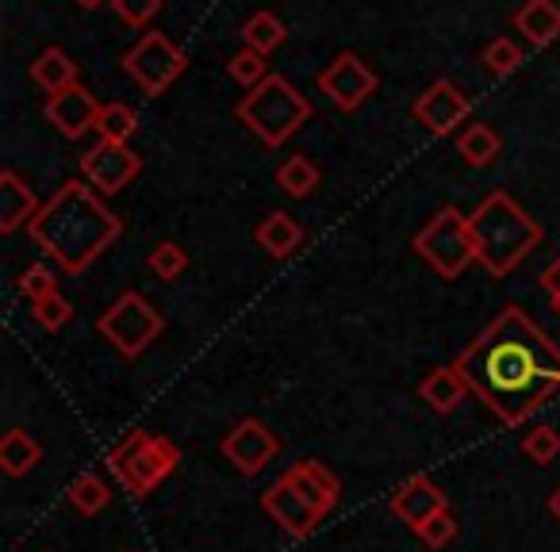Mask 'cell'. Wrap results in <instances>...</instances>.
<instances>
[{"mask_svg": "<svg viewBox=\"0 0 560 552\" xmlns=\"http://www.w3.org/2000/svg\"><path fill=\"white\" fill-rule=\"evenodd\" d=\"M78 4H81V9L93 12V9H101V4H112V0H78Z\"/></svg>", "mask_w": 560, "mask_h": 552, "instance_id": "38", "label": "cell"}, {"mask_svg": "<svg viewBox=\"0 0 560 552\" xmlns=\"http://www.w3.org/2000/svg\"><path fill=\"white\" fill-rule=\"evenodd\" d=\"M226 70H231V78L238 81L246 93L269 78V62H265V55H257V50H249V47H242L238 55L231 58V66H226Z\"/></svg>", "mask_w": 560, "mask_h": 552, "instance_id": "29", "label": "cell"}, {"mask_svg": "<svg viewBox=\"0 0 560 552\" xmlns=\"http://www.w3.org/2000/svg\"><path fill=\"white\" fill-rule=\"evenodd\" d=\"M43 460V445L24 430H9L0 442V468L9 475H27Z\"/></svg>", "mask_w": 560, "mask_h": 552, "instance_id": "22", "label": "cell"}, {"mask_svg": "<svg viewBox=\"0 0 560 552\" xmlns=\"http://www.w3.org/2000/svg\"><path fill=\"white\" fill-rule=\"evenodd\" d=\"M483 66H488V73H495V78H506V73H514L522 66V50L514 47L511 39H491L488 47H483Z\"/></svg>", "mask_w": 560, "mask_h": 552, "instance_id": "31", "label": "cell"}, {"mask_svg": "<svg viewBox=\"0 0 560 552\" xmlns=\"http://www.w3.org/2000/svg\"><path fill=\"white\" fill-rule=\"evenodd\" d=\"M234 116L265 142V146H284L307 119L315 116L312 101L292 85L289 78H280V73H269L257 89H249L246 96L238 101Z\"/></svg>", "mask_w": 560, "mask_h": 552, "instance_id": "4", "label": "cell"}, {"mask_svg": "<svg viewBox=\"0 0 560 552\" xmlns=\"http://www.w3.org/2000/svg\"><path fill=\"white\" fill-rule=\"evenodd\" d=\"M96 131H101L104 142H131V134L139 131V116H135V108H127V104L112 101L101 108V119H96Z\"/></svg>", "mask_w": 560, "mask_h": 552, "instance_id": "26", "label": "cell"}, {"mask_svg": "<svg viewBox=\"0 0 560 552\" xmlns=\"http://www.w3.org/2000/svg\"><path fill=\"white\" fill-rule=\"evenodd\" d=\"M415 254H419L438 277L457 281L460 272L476 261L468 215H460L457 208H442L419 234H415Z\"/></svg>", "mask_w": 560, "mask_h": 552, "instance_id": "6", "label": "cell"}, {"mask_svg": "<svg viewBox=\"0 0 560 552\" xmlns=\"http://www.w3.org/2000/svg\"><path fill=\"white\" fill-rule=\"evenodd\" d=\"M261 510L269 514L272 521H277L280 529L289 537H307L315 526H319V518L323 514L315 510L312 503H307L304 495H300L296 488H292L284 475H280L272 488H265V495H261Z\"/></svg>", "mask_w": 560, "mask_h": 552, "instance_id": "14", "label": "cell"}, {"mask_svg": "<svg viewBox=\"0 0 560 552\" xmlns=\"http://www.w3.org/2000/svg\"><path fill=\"white\" fill-rule=\"evenodd\" d=\"M131 552H135V549H131Z\"/></svg>", "mask_w": 560, "mask_h": 552, "instance_id": "39", "label": "cell"}, {"mask_svg": "<svg viewBox=\"0 0 560 552\" xmlns=\"http://www.w3.org/2000/svg\"><path fill=\"white\" fill-rule=\"evenodd\" d=\"M39 208L43 203L35 200L32 185H24L16 169L0 173V231L12 234V231H20V226H32Z\"/></svg>", "mask_w": 560, "mask_h": 552, "instance_id": "17", "label": "cell"}, {"mask_svg": "<svg viewBox=\"0 0 560 552\" xmlns=\"http://www.w3.org/2000/svg\"><path fill=\"white\" fill-rule=\"evenodd\" d=\"M522 453H526L534 465H552V460L560 457V434L552 426L529 430L526 442H522Z\"/></svg>", "mask_w": 560, "mask_h": 552, "instance_id": "30", "label": "cell"}, {"mask_svg": "<svg viewBox=\"0 0 560 552\" xmlns=\"http://www.w3.org/2000/svg\"><path fill=\"white\" fill-rule=\"evenodd\" d=\"M284 39H289V27H284V20L277 12H254L246 20V27H242V43L249 50H257V55H272L277 47H284Z\"/></svg>", "mask_w": 560, "mask_h": 552, "instance_id": "23", "label": "cell"}, {"mask_svg": "<svg viewBox=\"0 0 560 552\" xmlns=\"http://www.w3.org/2000/svg\"><path fill=\"white\" fill-rule=\"evenodd\" d=\"M254 238L265 254L277 257V261H284V257H292L300 246H304V226H300L289 211H269V215L257 223Z\"/></svg>", "mask_w": 560, "mask_h": 552, "instance_id": "18", "label": "cell"}, {"mask_svg": "<svg viewBox=\"0 0 560 552\" xmlns=\"http://www.w3.org/2000/svg\"><path fill=\"white\" fill-rule=\"evenodd\" d=\"M549 510H552V514H557V521H560V488H557V491H552V498H549Z\"/></svg>", "mask_w": 560, "mask_h": 552, "instance_id": "37", "label": "cell"}, {"mask_svg": "<svg viewBox=\"0 0 560 552\" xmlns=\"http://www.w3.org/2000/svg\"><path fill=\"white\" fill-rule=\"evenodd\" d=\"M20 292H24L32 304H39L43 296H55L58 292V277L47 265H32V269H24V277H20Z\"/></svg>", "mask_w": 560, "mask_h": 552, "instance_id": "33", "label": "cell"}, {"mask_svg": "<svg viewBox=\"0 0 560 552\" xmlns=\"http://www.w3.org/2000/svg\"><path fill=\"white\" fill-rule=\"evenodd\" d=\"M180 453L170 437H154L147 430H135L131 437L116 445L108 453V468L131 495H150L165 475L177 468Z\"/></svg>", "mask_w": 560, "mask_h": 552, "instance_id": "5", "label": "cell"}, {"mask_svg": "<svg viewBox=\"0 0 560 552\" xmlns=\"http://www.w3.org/2000/svg\"><path fill=\"white\" fill-rule=\"evenodd\" d=\"M185 66H188L185 50H180L165 32H147L124 55L127 78H135V85H139L147 96H162L165 89L185 73Z\"/></svg>", "mask_w": 560, "mask_h": 552, "instance_id": "8", "label": "cell"}, {"mask_svg": "<svg viewBox=\"0 0 560 552\" xmlns=\"http://www.w3.org/2000/svg\"><path fill=\"white\" fill-rule=\"evenodd\" d=\"M108 498H112L108 483H104L101 475H93V472L78 475V480L70 483V503L78 506L81 514H96V510H104V506H108Z\"/></svg>", "mask_w": 560, "mask_h": 552, "instance_id": "27", "label": "cell"}, {"mask_svg": "<svg viewBox=\"0 0 560 552\" xmlns=\"http://www.w3.org/2000/svg\"><path fill=\"white\" fill-rule=\"evenodd\" d=\"M453 368L506 426H522L560 391V350L522 307H506L499 319H491V327L453 361Z\"/></svg>", "mask_w": 560, "mask_h": 552, "instance_id": "1", "label": "cell"}, {"mask_svg": "<svg viewBox=\"0 0 560 552\" xmlns=\"http://www.w3.org/2000/svg\"><path fill=\"white\" fill-rule=\"evenodd\" d=\"M284 480L307 498L319 514H330L338 506V495H342V483L330 472L323 460H296V465L284 472Z\"/></svg>", "mask_w": 560, "mask_h": 552, "instance_id": "16", "label": "cell"}, {"mask_svg": "<svg viewBox=\"0 0 560 552\" xmlns=\"http://www.w3.org/2000/svg\"><path fill=\"white\" fill-rule=\"evenodd\" d=\"M468 226H472L476 261H480L491 277H506L511 269H518L522 257L541 242L537 219L526 215L522 203H514L511 192L483 196L480 208L468 215Z\"/></svg>", "mask_w": 560, "mask_h": 552, "instance_id": "3", "label": "cell"}, {"mask_svg": "<svg viewBox=\"0 0 560 552\" xmlns=\"http://www.w3.org/2000/svg\"><path fill=\"white\" fill-rule=\"evenodd\" d=\"M541 289L549 292V296H552V307L560 312V257L549 265V269L541 272Z\"/></svg>", "mask_w": 560, "mask_h": 552, "instance_id": "36", "label": "cell"}, {"mask_svg": "<svg viewBox=\"0 0 560 552\" xmlns=\"http://www.w3.org/2000/svg\"><path fill=\"white\" fill-rule=\"evenodd\" d=\"M514 27L526 35L529 47H549L552 39H560V4L557 0H526L514 12Z\"/></svg>", "mask_w": 560, "mask_h": 552, "instance_id": "19", "label": "cell"}, {"mask_svg": "<svg viewBox=\"0 0 560 552\" xmlns=\"http://www.w3.org/2000/svg\"><path fill=\"white\" fill-rule=\"evenodd\" d=\"M142 173V157L124 142H96L89 154H81V177L96 188V192L112 196L127 188Z\"/></svg>", "mask_w": 560, "mask_h": 552, "instance_id": "10", "label": "cell"}, {"mask_svg": "<svg viewBox=\"0 0 560 552\" xmlns=\"http://www.w3.org/2000/svg\"><path fill=\"white\" fill-rule=\"evenodd\" d=\"M277 453H280V437L257 419L238 422V426L223 437V457L246 475L265 472L269 460H277Z\"/></svg>", "mask_w": 560, "mask_h": 552, "instance_id": "11", "label": "cell"}, {"mask_svg": "<svg viewBox=\"0 0 560 552\" xmlns=\"http://www.w3.org/2000/svg\"><path fill=\"white\" fill-rule=\"evenodd\" d=\"M319 93H327V101L338 111H358L369 96L376 93V73L361 62L353 50H342L327 70L319 73Z\"/></svg>", "mask_w": 560, "mask_h": 552, "instance_id": "9", "label": "cell"}, {"mask_svg": "<svg viewBox=\"0 0 560 552\" xmlns=\"http://www.w3.org/2000/svg\"><path fill=\"white\" fill-rule=\"evenodd\" d=\"M101 108L104 104H96V96L89 93L85 85H70V89H62V93L50 96L43 116L55 124V131L62 134V139H81V134H89L96 127Z\"/></svg>", "mask_w": 560, "mask_h": 552, "instance_id": "13", "label": "cell"}, {"mask_svg": "<svg viewBox=\"0 0 560 552\" xmlns=\"http://www.w3.org/2000/svg\"><path fill=\"white\" fill-rule=\"evenodd\" d=\"M32 315L39 319L43 330H62L73 319V307L62 292H55V296H43L39 304H32Z\"/></svg>", "mask_w": 560, "mask_h": 552, "instance_id": "32", "label": "cell"}, {"mask_svg": "<svg viewBox=\"0 0 560 552\" xmlns=\"http://www.w3.org/2000/svg\"><path fill=\"white\" fill-rule=\"evenodd\" d=\"M392 510L411 529H422L434 514L450 510V498H445V491L438 488L430 475H411V480L399 483L396 495H392Z\"/></svg>", "mask_w": 560, "mask_h": 552, "instance_id": "15", "label": "cell"}, {"mask_svg": "<svg viewBox=\"0 0 560 552\" xmlns=\"http://www.w3.org/2000/svg\"><path fill=\"white\" fill-rule=\"evenodd\" d=\"M277 185L292 196V200H307V196L319 188V165L307 162L304 154H292L280 162L277 169Z\"/></svg>", "mask_w": 560, "mask_h": 552, "instance_id": "24", "label": "cell"}, {"mask_svg": "<svg viewBox=\"0 0 560 552\" xmlns=\"http://www.w3.org/2000/svg\"><path fill=\"white\" fill-rule=\"evenodd\" d=\"M147 265H150V272H154L158 281H177L180 272L188 269V254L177 246V242H158V246L150 249Z\"/></svg>", "mask_w": 560, "mask_h": 552, "instance_id": "28", "label": "cell"}, {"mask_svg": "<svg viewBox=\"0 0 560 552\" xmlns=\"http://www.w3.org/2000/svg\"><path fill=\"white\" fill-rule=\"evenodd\" d=\"M411 111H415V119H419V124L427 127L430 134H453L468 119L472 104H468V96L460 93V89L453 85L450 78H438L434 85H430L427 93L415 101Z\"/></svg>", "mask_w": 560, "mask_h": 552, "instance_id": "12", "label": "cell"}, {"mask_svg": "<svg viewBox=\"0 0 560 552\" xmlns=\"http://www.w3.org/2000/svg\"><path fill=\"white\" fill-rule=\"evenodd\" d=\"M101 334L116 345L124 357H142V353L154 345V338H162L165 319L147 296L139 292H124L108 312L101 315Z\"/></svg>", "mask_w": 560, "mask_h": 552, "instance_id": "7", "label": "cell"}, {"mask_svg": "<svg viewBox=\"0 0 560 552\" xmlns=\"http://www.w3.org/2000/svg\"><path fill=\"white\" fill-rule=\"evenodd\" d=\"M415 533H419V541L427 544V549H445V544H453V537H457V518H453L450 510H442L422 529H415Z\"/></svg>", "mask_w": 560, "mask_h": 552, "instance_id": "34", "label": "cell"}, {"mask_svg": "<svg viewBox=\"0 0 560 552\" xmlns=\"http://www.w3.org/2000/svg\"><path fill=\"white\" fill-rule=\"evenodd\" d=\"M32 81L43 89V93L55 96V93H62V89L78 85V62H73L62 47H47L32 62Z\"/></svg>", "mask_w": 560, "mask_h": 552, "instance_id": "20", "label": "cell"}, {"mask_svg": "<svg viewBox=\"0 0 560 552\" xmlns=\"http://www.w3.org/2000/svg\"><path fill=\"white\" fill-rule=\"evenodd\" d=\"M419 396H422V403L430 407V411H438V414H450L453 407L460 403V399L468 396V384H465V376L457 373V368H434V373L427 376V380L419 384Z\"/></svg>", "mask_w": 560, "mask_h": 552, "instance_id": "21", "label": "cell"}, {"mask_svg": "<svg viewBox=\"0 0 560 552\" xmlns=\"http://www.w3.org/2000/svg\"><path fill=\"white\" fill-rule=\"evenodd\" d=\"M112 12H116L127 27H147L150 20L162 12V0H112Z\"/></svg>", "mask_w": 560, "mask_h": 552, "instance_id": "35", "label": "cell"}, {"mask_svg": "<svg viewBox=\"0 0 560 552\" xmlns=\"http://www.w3.org/2000/svg\"><path fill=\"white\" fill-rule=\"evenodd\" d=\"M499 150H503V142H499V134L491 131V127H483V124H472V127H465L460 131V139H457V154L465 157L468 165H491L499 157Z\"/></svg>", "mask_w": 560, "mask_h": 552, "instance_id": "25", "label": "cell"}, {"mask_svg": "<svg viewBox=\"0 0 560 552\" xmlns=\"http://www.w3.org/2000/svg\"><path fill=\"white\" fill-rule=\"evenodd\" d=\"M27 231L62 272H85L124 234V223L119 215H112L89 180H66L43 203Z\"/></svg>", "mask_w": 560, "mask_h": 552, "instance_id": "2", "label": "cell"}]
</instances>
